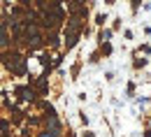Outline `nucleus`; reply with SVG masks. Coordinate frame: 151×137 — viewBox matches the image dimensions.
<instances>
[{
	"instance_id": "obj_1",
	"label": "nucleus",
	"mask_w": 151,
	"mask_h": 137,
	"mask_svg": "<svg viewBox=\"0 0 151 137\" xmlns=\"http://www.w3.org/2000/svg\"><path fill=\"white\" fill-rule=\"evenodd\" d=\"M5 63H7V67H9L12 72H19V75H26V65H23V58H21L19 54H12V58H7Z\"/></svg>"
},
{
	"instance_id": "obj_2",
	"label": "nucleus",
	"mask_w": 151,
	"mask_h": 137,
	"mask_svg": "<svg viewBox=\"0 0 151 137\" xmlns=\"http://www.w3.org/2000/svg\"><path fill=\"white\" fill-rule=\"evenodd\" d=\"M42 137H56V133H44Z\"/></svg>"
}]
</instances>
